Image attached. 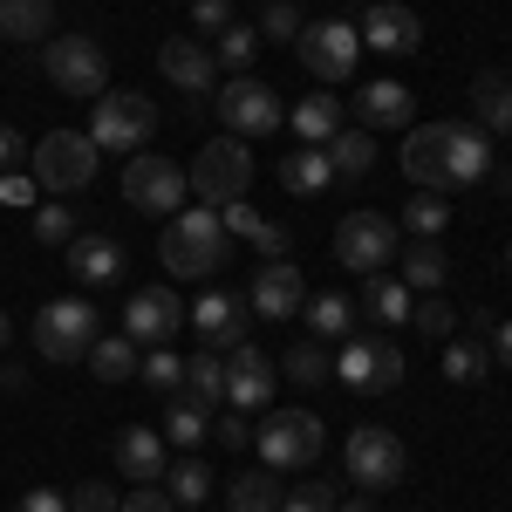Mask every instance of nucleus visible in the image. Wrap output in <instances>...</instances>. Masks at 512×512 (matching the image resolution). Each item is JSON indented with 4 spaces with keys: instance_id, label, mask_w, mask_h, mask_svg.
<instances>
[{
    "instance_id": "obj_52",
    "label": "nucleus",
    "mask_w": 512,
    "mask_h": 512,
    "mask_svg": "<svg viewBox=\"0 0 512 512\" xmlns=\"http://www.w3.org/2000/svg\"><path fill=\"white\" fill-rule=\"evenodd\" d=\"M212 431H219V444H226V451H246V444H253V424H246V417H219V424H212Z\"/></svg>"
},
{
    "instance_id": "obj_33",
    "label": "nucleus",
    "mask_w": 512,
    "mask_h": 512,
    "mask_svg": "<svg viewBox=\"0 0 512 512\" xmlns=\"http://www.w3.org/2000/svg\"><path fill=\"white\" fill-rule=\"evenodd\" d=\"M294 130H301V144H328L335 130H342V96H301V110H294Z\"/></svg>"
},
{
    "instance_id": "obj_5",
    "label": "nucleus",
    "mask_w": 512,
    "mask_h": 512,
    "mask_svg": "<svg viewBox=\"0 0 512 512\" xmlns=\"http://www.w3.org/2000/svg\"><path fill=\"white\" fill-rule=\"evenodd\" d=\"M41 69H48V82L62 89V96H103L110 89V62H103V48L89 35H55L48 48H41Z\"/></svg>"
},
{
    "instance_id": "obj_49",
    "label": "nucleus",
    "mask_w": 512,
    "mask_h": 512,
    "mask_svg": "<svg viewBox=\"0 0 512 512\" xmlns=\"http://www.w3.org/2000/svg\"><path fill=\"white\" fill-rule=\"evenodd\" d=\"M117 506H123V499L103 485V478H89V485H76V492H69V512H117Z\"/></svg>"
},
{
    "instance_id": "obj_53",
    "label": "nucleus",
    "mask_w": 512,
    "mask_h": 512,
    "mask_svg": "<svg viewBox=\"0 0 512 512\" xmlns=\"http://www.w3.org/2000/svg\"><path fill=\"white\" fill-rule=\"evenodd\" d=\"M492 355H499V369H512V315L492 328Z\"/></svg>"
},
{
    "instance_id": "obj_39",
    "label": "nucleus",
    "mask_w": 512,
    "mask_h": 512,
    "mask_svg": "<svg viewBox=\"0 0 512 512\" xmlns=\"http://www.w3.org/2000/svg\"><path fill=\"white\" fill-rule=\"evenodd\" d=\"M485 369H492V342H485V335L451 342V349H444V376H451V383H478Z\"/></svg>"
},
{
    "instance_id": "obj_2",
    "label": "nucleus",
    "mask_w": 512,
    "mask_h": 512,
    "mask_svg": "<svg viewBox=\"0 0 512 512\" xmlns=\"http://www.w3.org/2000/svg\"><path fill=\"white\" fill-rule=\"evenodd\" d=\"M158 130V103L137 96V89H103L96 110H89V144L96 151H144Z\"/></svg>"
},
{
    "instance_id": "obj_27",
    "label": "nucleus",
    "mask_w": 512,
    "mask_h": 512,
    "mask_svg": "<svg viewBox=\"0 0 512 512\" xmlns=\"http://www.w3.org/2000/svg\"><path fill=\"white\" fill-rule=\"evenodd\" d=\"M280 185H287L294 198L328 192V185H335V171H328V151H321V144H301V151H287V158H280Z\"/></svg>"
},
{
    "instance_id": "obj_42",
    "label": "nucleus",
    "mask_w": 512,
    "mask_h": 512,
    "mask_svg": "<svg viewBox=\"0 0 512 512\" xmlns=\"http://www.w3.org/2000/svg\"><path fill=\"white\" fill-rule=\"evenodd\" d=\"M253 55H260V28H246V21H233V28L219 35V55H212V62H226L233 76H246V62H253Z\"/></svg>"
},
{
    "instance_id": "obj_3",
    "label": "nucleus",
    "mask_w": 512,
    "mask_h": 512,
    "mask_svg": "<svg viewBox=\"0 0 512 512\" xmlns=\"http://www.w3.org/2000/svg\"><path fill=\"white\" fill-rule=\"evenodd\" d=\"M185 178H192V192L205 198V205H219V212H226V205H239V198H246V185H253L246 137H212V144L192 158V171H185Z\"/></svg>"
},
{
    "instance_id": "obj_11",
    "label": "nucleus",
    "mask_w": 512,
    "mask_h": 512,
    "mask_svg": "<svg viewBox=\"0 0 512 512\" xmlns=\"http://www.w3.org/2000/svg\"><path fill=\"white\" fill-rule=\"evenodd\" d=\"M219 123H226V137H267L280 130V96L260 76L219 82Z\"/></svg>"
},
{
    "instance_id": "obj_18",
    "label": "nucleus",
    "mask_w": 512,
    "mask_h": 512,
    "mask_svg": "<svg viewBox=\"0 0 512 512\" xmlns=\"http://www.w3.org/2000/svg\"><path fill=\"white\" fill-rule=\"evenodd\" d=\"M158 69L171 82H178V89H185V96H212V89H219V62H212V48H205V41H164L158 48Z\"/></svg>"
},
{
    "instance_id": "obj_7",
    "label": "nucleus",
    "mask_w": 512,
    "mask_h": 512,
    "mask_svg": "<svg viewBox=\"0 0 512 512\" xmlns=\"http://www.w3.org/2000/svg\"><path fill=\"white\" fill-rule=\"evenodd\" d=\"M335 260L349 274H390L396 260V219L390 212H349L335 226Z\"/></svg>"
},
{
    "instance_id": "obj_21",
    "label": "nucleus",
    "mask_w": 512,
    "mask_h": 512,
    "mask_svg": "<svg viewBox=\"0 0 512 512\" xmlns=\"http://www.w3.org/2000/svg\"><path fill=\"white\" fill-rule=\"evenodd\" d=\"M69 274L82 280V287H110V280L123 274V246L103 233H76L69 239Z\"/></svg>"
},
{
    "instance_id": "obj_46",
    "label": "nucleus",
    "mask_w": 512,
    "mask_h": 512,
    "mask_svg": "<svg viewBox=\"0 0 512 512\" xmlns=\"http://www.w3.org/2000/svg\"><path fill=\"white\" fill-rule=\"evenodd\" d=\"M280 512H335V485L328 478H308V485L280 492Z\"/></svg>"
},
{
    "instance_id": "obj_57",
    "label": "nucleus",
    "mask_w": 512,
    "mask_h": 512,
    "mask_svg": "<svg viewBox=\"0 0 512 512\" xmlns=\"http://www.w3.org/2000/svg\"><path fill=\"white\" fill-rule=\"evenodd\" d=\"M506 260H512V246H506Z\"/></svg>"
},
{
    "instance_id": "obj_47",
    "label": "nucleus",
    "mask_w": 512,
    "mask_h": 512,
    "mask_svg": "<svg viewBox=\"0 0 512 512\" xmlns=\"http://www.w3.org/2000/svg\"><path fill=\"white\" fill-rule=\"evenodd\" d=\"M35 239H41V246H69V239H76L69 205H35Z\"/></svg>"
},
{
    "instance_id": "obj_34",
    "label": "nucleus",
    "mask_w": 512,
    "mask_h": 512,
    "mask_svg": "<svg viewBox=\"0 0 512 512\" xmlns=\"http://www.w3.org/2000/svg\"><path fill=\"white\" fill-rule=\"evenodd\" d=\"M82 362H89L103 383H123V376H137V342H130V335H96Z\"/></svg>"
},
{
    "instance_id": "obj_12",
    "label": "nucleus",
    "mask_w": 512,
    "mask_h": 512,
    "mask_svg": "<svg viewBox=\"0 0 512 512\" xmlns=\"http://www.w3.org/2000/svg\"><path fill=\"white\" fill-rule=\"evenodd\" d=\"M403 349L396 342H376V335H349L342 355H335V376L349 383V390H396L403 383Z\"/></svg>"
},
{
    "instance_id": "obj_17",
    "label": "nucleus",
    "mask_w": 512,
    "mask_h": 512,
    "mask_svg": "<svg viewBox=\"0 0 512 512\" xmlns=\"http://www.w3.org/2000/svg\"><path fill=\"white\" fill-rule=\"evenodd\" d=\"M492 171V137L478 123H451L444 130V192H465Z\"/></svg>"
},
{
    "instance_id": "obj_8",
    "label": "nucleus",
    "mask_w": 512,
    "mask_h": 512,
    "mask_svg": "<svg viewBox=\"0 0 512 512\" xmlns=\"http://www.w3.org/2000/svg\"><path fill=\"white\" fill-rule=\"evenodd\" d=\"M89 342H96V308H89L82 294L48 301V308L35 315V349L48 355V362H82Z\"/></svg>"
},
{
    "instance_id": "obj_54",
    "label": "nucleus",
    "mask_w": 512,
    "mask_h": 512,
    "mask_svg": "<svg viewBox=\"0 0 512 512\" xmlns=\"http://www.w3.org/2000/svg\"><path fill=\"white\" fill-rule=\"evenodd\" d=\"M21 151H28V144H21V130H7V123H0V164H14Z\"/></svg>"
},
{
    "instance_id": "obj_35",
    "label": "nucleus",
    "mask_w": 512,
    "mask_h": 512,
    "mask_svg": "<svg viewBox=\"0 0 512 512\" xmlns=\"http://www.w3.org/2000/svg\"><path fill=\"white\" fill-rule=\"evenodd\" d=\"M185 396L205 403V410H219V403H226V362H219V349H205V355L185 362Z\"/></svg>"
},
{
    "instance_id": "obj_20",
    "label": "nucleus",
    "mask_w": 512,
    "mask_h": 512,
    "mask_svg": "<svg viewBox=\"0 0 512 512\" xmlns=\"http://www.w3.org/2000/svg\"><path fill=\"white\" fill-rule=\"evenodd\" d=\"M274 362H267V355L253 349V342H239L233 349V362H226V403H233V410H260V403H267V396H274Z\"/></svg>"
},
{
    "instance_id": "obj_36",
    "label": "nucleus",
    "mask_w": 512,
    "mask_h": 512,
    "mask_svg": "<svg viewBox=\"0 0 512 512\" xmlns=\"http://www.w3.org/2000/svg\"><path fill=\"white\" fill-rule=\"evenodd\" d=\"M301 315H308V328H315L321 342H349L355 308L342 301V294H315V301H301Z\"/></svg>"
},
{
    "instance_id": "obj_38",
    "label": "nucleus",
    "mask_w": 512,
    "mask_h": 512,
    "mask_svg": "<svg viewBox=\"0 0 512 512\" xmlns=\"http://www.w3.org/2000/svg\"><path fill=\"white\" fill-rule=\"evenodd\" d=\"M328 369H335V362H328V349H321V342H301V349L280 355V376H287V383H301V390L328 383Z\"/></svg>"
},
{
    "instance_id": "obj_24",
    "label": "nucleus",
    "mask_w": 512,
    "mask_h": 512,
    "mask_svg": "<svg viewBox=\"0 0 512 512\" xmlns=\"http://www.w3.org/2000/svg\"><path fill=\"white\" fill-rule=\"evenodd\" d=\"M472 110H478V130L485 137H512V76L506 69H485L472 82Z\"/></svg>"
},
{
    "instance_id": "obj_48",
    "label": "nucleus",
    "mask_w": 512,
    "mask_h": 512,
    "mask_svg": "<svg viewBox=\"0 0 512 512\" xmlns=\"http://www.w3.org/2000/svg\"><path fill=\"white\" fill-rule=\"evenodd\" d=\"M192 28L198 35H226L233 28V0H192Z\"/></svg>"
},
{
    "instance_id": "obj_22",
    "label": "nucleus",
    "mask_w": 512,
    "mask_h": 512,
    "mask_svg": "<svg viewBox=\"0 0 512 512\" xmlns=\"http://www.w3.org/2000/svg\"><path fill=\"white\" fill-rule=\"evenodd\" d=\"M444 130H451V123H417L410 144H403V171H410V185H424V192H444Z\"/></svg>"
},
{
    "instance_id": "obj_1",
    "label": "nucleus",
    "mask_w": 512,
    "mask_h": 512,
    "mask_svg": "<svg viewBox=\"0 0 512 512\" xmlns=\"http://www.w3.org/2000/svg\"><path fill=\"white\" fill-rule=\"evenodd\" d=\"M158 253L178 280H205V274H219V267L233 260V233H226V219H219L212 205H178V212L164 219Z\"/></svg>"
},
{
    "instance_id": "obj_25",
    "label": "nucleus",
    "mask_w": 512,
    "mask_h": 512,
    "mask_svg": "<svg viewBox=\"0 0 512 512\" xmlns=\"http://www.w3.org/2000/svg\"><path fill=\"white\" fill-rule=\"evenodd\" d=\"M321 151H328V171H335L342 185H362V178L376 171V137H369V130H335Z\"/></svg>"
},
{
    "instance_id": "obj_28",
    "label": "nucleus",
    "mask_w": 512,
    "mask_h": 512,
    "mask_svg": "<svg viewBox=\"0 0 512 512\" xmlns=\"http://www.w3.org/2000/svg\"><path fill=\"white\" fill-rule=\"evenodd\" d=\"M55 0H0V41H48Z\"/></svg>"
},
{
    "instance_id": "obj_23",
    "label": "nucleus",
    "mask_w": 512,
    "mask_h": 512,
    "mask_svg": "<svg viewBox=\"0 0 512 512\" xmlns=\"http://www.w3.org/2000/svg\"><path fill=\"white\" fill-rule=\"evenodd\" d=\"M117 472L137 478V485H158L164 478V437L144 431V424H130V431L117 437Z\"/></svg>"
},
{
    "instance_id": "obj_51",
    "label": "nucleus",
    "mask_w": 512,
    "mask_h": 512,
    "mask_svg": "<svg viewBox=\"0 0 512 512\" xmlns=\"http://www.w3.org/2000/svg\"><path fill=\"white\" fill-rule=\"evenodd\" d=\"M117 512H178V506L164 499V485H137V492H130V499H123Z\"/></svg>"
},
{
    "instance_id": "obj_9",
    "label": "nucleus",
    "mask_w": 512,
    "mask_h": 512,
    "mask_svg": "<svg viewBox=\"0 0 512 512\" xmlns=\"http://www.w3.org/2000/svg\"><path fill=\"white\" fill-rule=\"evenodd\" d=\"M410 465V451H403V437L383 431V424H355L349 431V478L362 492H390L396 478Z\"/></svg>"
},
{
    "instance_id": "obj_19",
    "label": "nucleus",
    "mask_w": 512,
    "mask_h": 512,
    "mask_svg": "<svg viewBox=\"0 0 512 512\" xmlns=\"http://www.w3.org/2000/svg\"><path fill=\"white\" fill-rule=\"evenodd\" d=\"M246 301L239 294H205L198 308H185V321H192L198 335H205V349H239L246 342Z\"/></svg>"
},
{
    "instance_id": "obj_45",
    "label": "nucleus",
    "mask_w": 512,
    "mask_h": 512,
    "mask_svg": "<svg viewBox=\"0 0 512 512\" xmlns=\"http://www.w3.org/2000/svg\"><path fill=\"white\" fill-rule=\"evenodd\" d=\"M137 376H144V383L164 396V390H178V383H185V362H178L171 349H151L144 362H137Z\"/></svg>"
},
{
    "instance_id": "obj_14",
    "label": "nucleus",
    "mask_w": 512,
    "mask_h": 512,
    "mask_svg": "<svg viewBox=\"0 0 512 512\" xmlns=\"http://www.w3.org/2000/svg\"><path fill=\"white\" fill-rule=\"evenodd\" d=\"M185 328V308L171 287H137L130 308H123V335L130 342H151V349H171V335Z\"/></svg>"
},
{
    "instance_id": "obj_26",
    "label": "nucleus",
    "mask_w": 512,
    "mask_h": 512,
    "mask_svg": "<svg viewBox=\"0 0 512 512\" xmlns=\"http://www.w3.org/2000/svg\"><path fill=\"white\" fill-rule=\"evenodd\" d=\"M355 110H362V130H396V123H410V89L403 82H369L362 96H355Z\"/></svg>"
},
{
    "instance_id": "obj_13",
    "label": "nucleus",
    "mask_w": 512,
    "mask_h": 512,
    "mask_svg": "<svg viewBox=\"0 0 512 512\" xmlns=\"http://www.w3.org/2000/svg\"><path fill=\"white\" fill-rule=\"evenodd\" d=\"M294 48H301V62H308L315 82H349L355 55H362V35H355L349 21H308Z\"/></svg>"
},
{
    "instance_id": "obj_41",
    "label": "nucleus",
    "mask_w": 512,
    "mask_h": 512,
    "mask_svg": "<svg viewBox=\"0 0 512 512\" xmlns=\"http://www.w3.org/2000/svg\"><path fill=\"white\" fill-rule=\"evenodd\" d=\"M403 226L417 239H437L444 226H451V205H444V192H417L410 205H403Z\"/></svg>"
},
{
    "instance_id": "obj_37",
    "label": "nucleus",
    "mask_w": 512,
    "mask_h": 512,
    "mask_svg": "<svg viewBox=\"0 0 512 512\" xmlns=\"http://www.w3.org/2000/svg\"><path fill=\"white\" fill-rule=\"evenodd\" d=\"M205 431H212V410L192 403V396H178V403L164 410V437H171V444H185V451H192V444H205Z\"/></svg>"
},
{
    "instance_id": "obj_4",
    "label": "nucleus",
    "mask_w": 512,
    "mask_h": 512,
    "mask_svg": "<svg viewBox=\"0 0 512 512\" xmlns=\"http://www.w3.org/2000/svg\"><path fill=\"white\" fill-rule=\"evenodd\" d=\"M260 458H267V472H308L321 458V417L315 410H274V417H260Z\"/></svg>"
},
{
    "instance_id": "obj_29",
    "label": "nucleus",
    "mask_w": 512,
    "mask_h": 512,
    "mask_svg": "<svg viewBox=\"0 0 512 512\" xmlns=\"http://www.w3.org/2000/svg\"><path fill=\"white\" fill-rule=\"evenodd\" d=\"M403 267H396V280L410 287V294H444V246L437 239H417L410 253H396Z\"/></svg>"
},
{
    "instance_id": "obj_50",
    "label": "nucleus",
    "mask_w": 512,
    "mask_h": 512,
    "mask_svg": "<svg viewBox=\"0 0 512 512\" xmlns=\"http://www.w3.org/2000/svg\"><path fill=\"white\" fill-rule=\"evenodd\" d=\"M21 512H69V492H55V485H28V492H21Z\"/></svg>"
},
{
    "instance_id": "obj_6",
    "label": "nucleus",
    "mask_w": 512,
    "mask_h": 512,
    "mask_svg": "<svg viewBox=\"0 0 512 512\" xmlns=\"http://www.w3.org/2000/svg\"><path fill=\"white\" fill-rule=\"evenodd\" d=\"M28 158H35V185H48V192H82V185L96 178V144H89V130H48Z\"/></svg>"
},
{
    "instance_id": "obj_16",
    "label": "nucleus",
    "mask_w": 512,
    "mask_h": 512,
    "mask_svg": "<svg viewBox=\"0 0 512 512\" xmlns=\"http://www.w3.org/2000/svg\"><path fill=\"white\" fill-rule=\"evenodd\" d=\"M301 301H308V280H301L294 260H267V267L253 274V294H246V308H253V315H267V321L301 315Z\"/></svg>"
},
{
    "instance_id": "obj_55",
    "label": "nucleus",
    "mask_w": 512,
    "mask_h": 512,
    "mask_svg": "<svg viewBox=\"0 0 512 512\" xmlns=\"http://www.w3.org/2000/svg\"><path fill=\"white\" fill-rule=\"evenodd\" d=\"M335 512H376V506H369V499H355V506H335Z\"/></svg>"
},
{
    "instance_id": "obj_30",
    "label": "nucleus",
    "mask_w": 512,
    "mask_h": 512,
    "mask_svg": "<svg viewBox=\"0 0 512 512\" xmlns=\"http://www.w3.org/2000/svg\"><path fill=\"white\" fill-rule=\"evenodd\" d=\"M362 315H376L383 328L410 321V287L396 274H362Z\"/></svg>"
},
{
    "instance_id": "obj_40",
    "label": "nucleus",
    "mask_w": 512,
    "mask_h": 512,
    "mask_svg": "<svg viewBox=\"0 0 512 512\" xmlns=\"http://www.w3.org/2000/svg\"><path fill=\"white\" fill-rule=\"evenodd\" d=\"M226 512H280V485H274V472L233 478V492H226Z\"/></svg>"
},
{
    "instance_id": "obj_43",
    "label": "nucleus",
    "mask_w": 512,
    "mask_h": 512,
    "mask_svg": "<svg viewBox=\"0 0 512 512\" xmlns=\"http://www.w3.org/2000/svg\"><path fill=\"white\" fill-rule=\"evenodd\" d=\"M410 321H417V328H424L431 342H444V335L458 328V308H451L444 294H417V301H410Z\"/></svg>"
},
{
    "instance_id": "obj_10",
    "label": "nucleus",
    "mask_w": 512,
    "mask_h": 512,
    "mask_svg": "<svg viewBox=\"0 0 512 512\" xmlns=\"http://www.w3.org/2000/svg\"><path fill=\"white\" fill-rule=\"evenodd\" d=\"M185 185H192V178L164 158V151H137V158L123 164V198H130L137 212H158V219L178 212V205H185Z\"/></svg>"
},
{
    "instance_id": "obj_56",
    "label": "nucleus",
    "mask_w": 512,
    "mask_h": 512,
    "mask_svg": "<svg viewBox=\"0 0 512 512\" xmlns=\"http://www.w3.org/2000/svg\"><path fill=\"white\" fill-rule=\"evenodd\" d=\"M0 349H7V315H0Z\"/></svg>"
},
{
    "instance_id": "obj_44",
    "label": "nucleus",
    "mask_w": 512,
    "mask_h": 512,
    "mask_svg": "<svg viewBox=\"0 0 512 512\" xmlns=\"http://www.w3.org/2000/svg\"><path fill=\"white\" fill-rule=\"evenodd\" d=\"M308 28V14L294 7V0H267V14H260V41H301Z\"/></svg>"
},
{
    "instance_id": "obj_31",
    "label": "nucleus",
    "mask_w": 512,
    "mask_h": 512,
    "mask_svg": "<svg viewBox=\"0 0 512 512\" xmlns=\"http://www.w3.org/2000/svg\"><path fill=\"white\" fill-rule=\"evenodd\" d=\"M164 499H171V506H205V499H212V465H205V458H178V465H164Z\"/></svg>"
},
{
    "instance_id": "obj_32",
    "label": "nucleus",
    "mask_w": 512,
    "mask_h": 512,
    "mask_svg": "<svg viewBox=\"0 0 512 512\" xmlns=\"http://www.w3.org/2000/svg\"><path fill=\"white\" fill-rule=\"evenodd\" d=\"M226 233H239V239H253L260 246V260H280L294 239H287V226H267L253 205H226Z\"/></svg>"
},
{
    "instance_id": "obj_15",
    "label": "nucleus",
    "mask_w": 512,
    "mask_h": 512,
    "mask_svg": "<svg viewBox=\"0 0 512 512\" xmlns=\"http://www.w3.org/2000/svg\"><path fill=\"white\" fill-rule=\"evenodd\" d=\"M355 35H362V48H376V55H417L424 48V21L410 7H396V0H376Z\"/></svg>"
}]
</instances>
